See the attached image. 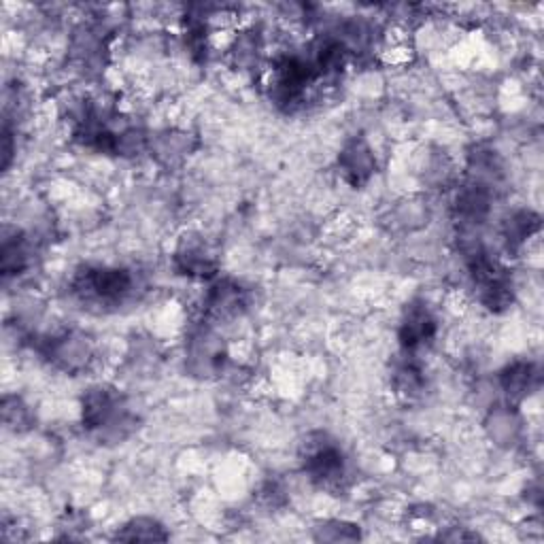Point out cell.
Here are the masks:
<instances>
[{"label":"cell","instance_id":"obj_1","mask_svg":"<svg viewBox=\"0 0 544 544\" xmlns=\"http://www.w3.org/2000/svg\"><path fill=\"white\" fill-rule=\"evenodd\" d=\"M73 294L83 302L100 309H117L126 304L139 283L134 272L117 266H85L73 277Z\"/></svg>","mask_w":544,"mask_h":544},{"label":"cell","instance_id":"obj_2","mask_svg":"<svg viewBox=\"0 0 544 544\" xmlns=\"http://www.w3.org/2000/svg\"><path fill=\"white\" fill-rule=\"evenodd\" d=\"M302 468L319 489H343L349 479L347 455L336 440L326 434H313L302 447Z\"/></svg>","mask_w":544,"mask_h":544},{"label":"cell","instance_id":"obj_3","mask_svg":"<svg viewBox=\"0 0 544 544\" xmlns=\"http://www.w3.org/2000/svg\"><path fill=\"white\" fill-rule=\"evenodd\" d=\"M128 406L113 387L98 385L83 396V425L100 436L122 438L128 428Z\"/></svg>","mask_w":544,"mask_h":544},{"label":"cell","instance_id":"obj_4","mask_svg":"<svg viewBox=\"0 0 544 544\" xmlns=\"http://www.w3.org/2000/svg\"><path fill=\"white\" fill-rule=\"evenodd\" d=\"M47 357L54 362L58 368L66 372H75L88 366L92 360V343L90 338H85L83 334L68 332L58 338H51L45 349Z\"/></svg>","mask_w":544,"mask_h":544},{"label":"cell","instance_id":"obj_5","mask_svg":"<svg viewBox=\"0 0 544 544\" xmlns=\"http://www.w3.org/2000/svg\"><path fill=\"white\" fill-rule=\"evenodd\" d=\"M249 304L247 289L236 281H217L204 300V311L211 319H232L238 317Z\"/></svg>","mask_w":544,"mask_h":544},{"label":"cell","instance_id":"obj_6","mask_svg":"<svg viewBox=\"0 0 544 544\" xmlns=\"http://www.w3.org/2000/svg\"><path fill=\"white\" fill-rule=\"evenodd\" d=\"M436 336V319L423 302H415L406 309L400 323V343L406 351H417L432 343Z\"/></svg>","mask_w":544,"mask_h":544},{"label":"cell","instance_id":"obj_7","mask_svg":"<svg viewBox=\"0 0 544 544\" xmlns=\"http://www.w3.org/2000/svg\"><path fill=\"white\" fill-rule=\"evenodd\" d=\"M175 266L181 275L198 279H209L217 270L215 255L204 243V238H187V241H183L175 253Z\"/></svg>","mask_w":544,"mask_h":544},{"label":"cell","instance_id":"obj_8","mask_svg":"<svg viewBox=\"0 0 544 544\" xmlns=\"http://www.w3.org/2000/svg\"><path fill=\"white\" fill-rule=\"evenodd\" d=\"M338 164H340V170L345 173V179L353 185H360V183L368 181V177L372 175V170H374L372 151L366 145V141H362V139L351 141L343 149Z\"/></svg>","mask_w":544,"mask_h":544},{"label":"cell","instance_id":"obj_9","mask_svg":"<svg viewBox=\"0 0 544 544\" xmlns=\"http://www.w3.org/2000/svg\"><path fill=\"white\" fill-rule=\"evenodd\" d=\"M489 202L491 198H489L487 187L479 181H472L470 185H464L462 190H459L455 209L464 224H481L489 213Z\"/></svg>","mask_w":544,"mask_h":544},{"label":"cell","instance_id":"obj_10","mask_svg":"<svg viewBox=\"0 0 544 544\" xmlns=\"http://www.w3.org/2000/svg\"><path fill=\"white\" fill-rule=\"evenodd\" d=\"M30 245L28 238L20 230L5 228L3 234V275H20L30 264Z\"/></svg>","mask_w":544,"mask_h":544},{"label":"cell","instance_id":"obj_11","mask_svg":"<svg viewBox=\"0 0 544 544\" xmlns=\"http://www.w3.org/2000/svg\"><path fill=\"white\" fill-rule=\"evenodd\" d=\"M536 379H538V372H536L534 364L515 362L513 366H508L502 372L500 383H502V389L506 391V396L510 400H521V398H525L527 394H530V389L534 387Z\"/></svg>","mask_w":544,"mask_h":544},{"label":"cell","instance_id":"obj_12","mask_svg":"<svg viewBox=\"0 0 544 544\" xmlns=\"http://www.w3.org/2000/svg\"><path fill=\"white\" fill-rule=\"evenodd\" d=\"M540 226L538 215H534L532 211H519L513 217L506 221L504 226V236L508 241V247H517L521 245L525 238H530Z\"/></svg>","mask_w":544,"mask_h":544},{"label":"cell","instance_id":"obj_13","mask_svg":"<svg viewBox=\"0 0 544 544\" xmlns=\"http://www.w3.org/2000/svg\"><path fill=\"white\" fill-rule=\"evenodd\" d=\"M122 540H164L166 534L160 532V525L151 519H134L126 525V532L119 534Z\"/></svg>","mask_w":544,"mask_h":544},{"label":"cell","instance_id":"obj_14","mask_svg":"<svg viewBox=\"0 0 544 544\" xmlns=\"http://www.w3.org/2000/svg\"><path fill=\"white\" fill-rule=\"evenodd\" d=\"M396 387H398L400 394H406V396L419 394L421 387H423L421 370L413 362L400 366V370L396 372Z\"/></svg>","mask_w":544,"mask_h":544}]
</instances>
